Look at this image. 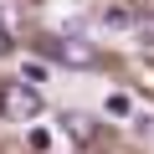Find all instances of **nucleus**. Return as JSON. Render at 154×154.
<instances>
[{"mask_svg": "<svg viewBox=\"0 0 154 154\" xmlns=\"http://www.w3.org/2000/svg\"><path fill=\"white\" fill-rule=\"evenodd\" d=\"M0 108H5L16 123H31V118L41 113V93H36L31 82H5V88H0Z\"/></svg>", "mask_w": 154, "mask_h": 154, "instance_id": "obj_1", "label": "nucleus"}, {"mask_svg": "<svg viewBox=\"0 0 154 154\" xmlns=\"http://www.w3.org/2000/svg\"><path fill=\"white\" fill-rule=\"evenodd\" d=\"M46 51H51L57 62H67V67H98V46H93V41H77V36L46 41Z\"/></svg>", "mask_w": 154, "mask_h": 154, "instance_id": "obj_2", "label": "nucleus"}, {"mask_svg": "<svg viewBox=\"0 0 154 154\" xmlns=\"http://www.w3.org/2000/svg\"><path fill=\"white\" fill-rule=\"evenodd\" d=\"M62 128H67L77 144H93V139H98V123H93L88 113H62Z\"/></svg>", "mask_w": 154, "mask_h": 154, "instance_id": "obj_3", "label": "nucleus"}, {"mask_svg": "<svg viewBox=\"0 0 154 154\" xmlns=\"http://www.w3.org/2000/svg\"><path fill=\"white\" fill-rule=\"evenodd\" d=\"M103 26H108V31H123V26H134V11H123V5H108V11H103Z\"/></svg>", "mask_w": 154, "mask_h": 154, "instance_id": "obj_4", "label": "nucleus"}, {"mask_svg": "<svg viewBox=\"0 0 154 154\" xmlns=\"http://www.w3.org/2000/svg\"><path fill=\"white\" fill-rule=\"evenodd\" d=\"M128 31H134V41H139V46H154V16H134V26H128Z\"/></svg>", "mask_w": 154, "mask_h": 154, "instance_id": "obj_5", "label": "nucleus"}, {"mask_svg": "<svg viewBox=\"0 0 154 154\" xmlns=\"http://www.w3.org/2000/svg\"><path fill=\"white\" fill-rule=\"evenodd\" d=\"M103 108H108V113H113V118H128V113H134V103H128V98H123V93H113V98H108V103H103Z\"/></svg>", "mask_w": 154, "mask_h": 154, "instance_id": "obj_6", "label": "nucleus"}, {"mask_svg": "<svg viewBox=\"0 0 154 154\" xmlns=\"http://www.w3.org/2000/svg\"><path fill=\"white\" fill-rule=\"evenodd\" d=\"M21 82H31V88L46 82V67H41V62H26V67H21Z\"/></svg>", "mask_w": 154, "mask_h": 154, "instance_id": "obj_7", "label": "nucleus"}, {"mask_svg": "<svg viewBox=\"0 0 154 154\" xmlns=\"http://www.w3.org/2000/svg\"><path fill=\"white\" fill-rule=\"evenodd\" d=\"M5 51H11V36H5V31H0V57H5Z\"/></svg>", "mask_w": 154, "mask_h": 154, "instance_id": "obj_8", "label": "nucleus"}]
</instances>
